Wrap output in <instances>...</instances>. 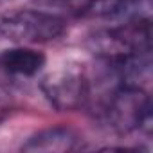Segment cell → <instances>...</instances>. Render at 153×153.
Returning a JSON list of instances; mask_svg holds the SVG:
<instances>
[{"label":"cell","mask_w":153,"mask_h":153,"mask_svg":"<svg viewBox=\"0 0 153 153\" xmlns=\"http://www.w3.org/2000/svg\"><path fill=\"white\" fill-rule=\"evenodd\" d=\"M65 27L67 24L61 16L45 11L24 9L0 15V38L20 45L56 40L65 33Z\"/></svg>","instance_id":"1"},{"label":"cell","mask_w":153,"mask_h":153,"mask_svg":"<svg viewBox=\"0 0 153 153\" xmlns=\"http://www.w3.org/2000/svg\"><path fill=\"white\" fill-rule=\"evenodd\" d=\"M105 115L110 126L119 133L149 128L151 123L149 96L142 90V87L117 83L106 99Z\"/></svg>","instance_id":"2"},{"label":"cell","mask_w":153,"mask_h":153,"mask_svg":"<svg viewBox=\"0 0 153 153\" xmlns=\"http://www.w3.org/2000/svg\"><path fill=\"white\" fill-rule=\"evenodd\" d=\"M42 90L58 110H76L88 97V79L83 70L63 67L51 72L42 81Z\"/></svg>","instance_id":"3"},{"label":"cell","mask_w":153,"mask_h":153,"mask_svg":"<svg viewBox=\"0 0 153 153\" xmlns=\"http://www.w3.org/2000/svg\"><path fill=\"white\" fill-rule=\"evenodd\" d=\"M45 65V54L27 45H18L0 52V68L13 76L31 78L36 76Z\"/></svg>","instance_id":"4"},{"label":"cell","mask_w":153,"mask_h":153,"mask_svg":"<svg viewBox=\"0 0 153 153\" xmlns=\"http://www.w3.org/2000/svg\"><path fill=\"white\" fill-rule=\"evenodd\" d=\"M142 9H149V0H92L85 7L87 15L97 18H117V20H139L148 18Z\"/></svg>","instance_id":"5"},{"label":"cell","mask_w":153,"mask_h":153,"mask_svg":"<svg viewBox=\"0 0 153 153\" xmlns=\"http://www.w3.org/2000/svg\"><path fill=\"white\" fill-rule=\"evenodd\" d=\"M79 137L76 135L70 128H47L33 135L24 146V151H72L78 149Z\"/></svg>","instance_id":"6"},{"label":"cell","mask_w":153,"mask_h":153,"mask_svg":"<svg viewBox=\"0 0 153 153\" xmlns=\"http://www.w3.org/2000/svg\"><path fill=\"white\" fill-rule=\"evenodd\" d=\"M2 2H7V0H2Z\"/></svg>","instance_id":"7"}]
</instances>
